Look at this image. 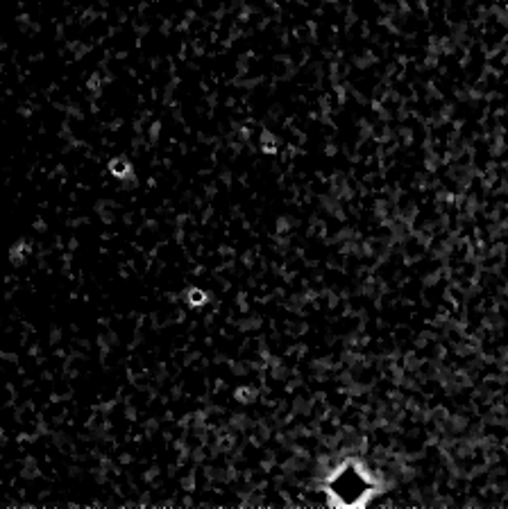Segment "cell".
<instances>
[]
</instances>
